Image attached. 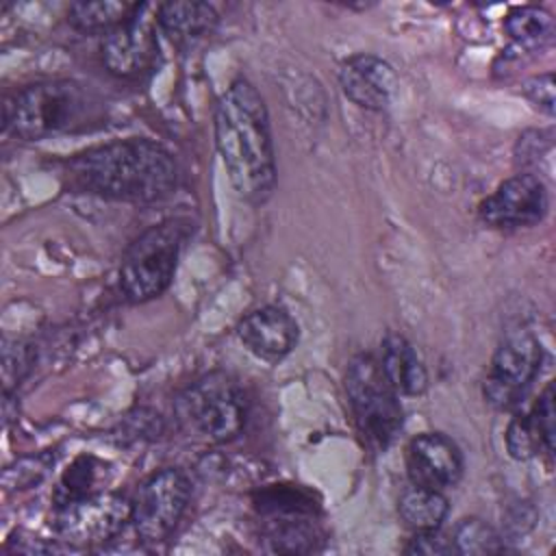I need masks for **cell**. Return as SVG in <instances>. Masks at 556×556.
<instances>
[{
  "label": "cell",
  "instance_id": "e0dca14e",
  "mask_svg": "<svg viewBox=\"0 0 556 556\" xmlns=\"http://www.w3.org/2000/svg\"><path fill=\"white\" fill-rule=\"evenodd\" d=\"M159 30H163L172 43L189 46L202 39L217 24V11L208 2L176 0L163 2L156 11Z\"/></svg>",
  "mask_w": 556,
  "mask_h": 556
},
{
  "label": "cell",
  "instance_id": "5bb4252c",
  "mask_svg": "<svg viewBox=\"0 0 556 556\" xmlns=\"http://www.w3.org/2000/svg\"><path fill=\"white\" fill-rule=\"evenodd\" d=\"M339 85L343 96L356 106L367 111H384L393 102L397 74L384 59L361 52L341 63Z\"/></svg>",
  "mask_w": 556,
  "mask_h": 556
},
{
  "label": "cell",
  "instance_id": "ac0fdd59",
  "mask_svg": "<svg viewBox=\"0 0 556 556\" xmlns=\"http://www.w3.org/2000/svg\"><path fill=\"white\" fill-rule=\"evenodd\" d=\"M450 510L443 491L413 484L397 500V513L404 526L413 532L439 530Z\"/></svg>",
  "mask_w": 556,
  "mask_h": 556
},
{
  "label": "cell",
  "instance_id": "4fadbf2b",
  "mask_svg": "<svg viewBox=\"0 0 556 556\" xmlns=\"http://www.w3.org/2000/svg\"><path fill=\"white\" fill-rule=\"evenodd\" d=\"M463 469L458 445L443 432H421L406 445V473L413 484L445 491L458 484Z\"/></svg>",
  "mask_w": 556,
  "mask_h": 556
},
{
  "label": "cell",
  "instance_id": "ba28073f",
  "mask_svg": "<svg viewBox=\"0 0 556 556\" xmlns=\"http://www.w3.org/2000/svg\"><path fill=\"white\" fill-rule=\"evenodd\" d=\"M543 365L539 339L526 330L508 334L493 352L489 371L482 380V397L495 410L517 408Z\"/></svg>",
  "mask_w": 556,
  "mask_h": 556
},
{
  "label": "cell",
  "instance_id": "4316f807",
  "mask_svg": "<svg viewBox=\"0 0 556 556\" xmlns=\"http://www.w3.org/2000/svg\"><path fill=\"white\" fill-rule=\"evenodd\" d=\"M523 93L543 113L554 115L556 98H554V74L552 72H545V74L528 78L526 85H523Z\"/></svg>",
  "mask_w": 556,
  "mask_h": 556
},
{
  "label": "cell",
  "instance_id": "9c48e42d",
  "mask_svg": "<svg viewBox=\"0 0 556 556\" xmlns=\"http://www.w3.org/2000/svg\"><path fill=\"white\" fill-rule=\"evenodd\" d=\"M191 484L180 469L150 473L130 500V523L143 543L165 541L187 510Z\"/></svg>",
  "mask_w": 556,
  "mask_h": 556
},
{
  "label": "cell",
  "instance_id": "44dd1931",
  "mask_svg": "<svg viewBox=\"0 0 556 556\" xmlns=\"http://www.w3.org/2000/svg\"><path fill=\"white\" fill-rule=\"evenodd\" d=\"M137 2L119 0H98V2H74L67 9V22L80 33L113 30L119 26L135 9Z\"/></svg>",
  "mask_w": 556,
  "mask_h": 556
},
{
  "label": "cell",
  "instance_id": "2e32d148",
  "mask_svg": "<svg viewBox=\"0 0 556 556\" xmlns=\"http://www.w3.org/2000/svg\"><path fill=\"white\" fill-rule=\"evenodd\" d=\"M376 361L397 395L415 397L428 389V371L406 337L389 332L380 343V358Z\"/></svg>",
  "mask_w": 556,
  "mask_h": 556
},
{
  "label": "cell",
  "instance_id": "cb8c5ba5",
  "mask_svg": "<svg viewBox=\"0 0 556 556\" xmlns=\"http://www.w3.org/2000/svg\"><path fill=\"white\" fill-rule=\"evenodd\" d=\"M35 363L33 348L17 339L2 341V389L4 395H11L13 389L22 384V380L30 374Z\"/></svg>",
  "mask_w": 556,
  "mask_h": 556
},
{
  "label": "cell",
  "instance_id": "8fae6325",
  "mask_svg": "<svg viewBox=\"0 0 556 556\" xmlns=\"http://www.w3.org/2000/svg\"><path fill=\"white\" fill-rule=\"evenodd\" d=\"M159 4L137 2L132 13L102 39L100 54L104 67L119 78H137L146 74L159 54Z\"/></svg>",
  "mask_w": 556,
  "mask_h": 556
},
{
  "label": "cell",
  "instance_id": "484cf974",
  "mask_svg": "<svg viewBox=\"0 0 556 556\" xmlns=\"http://www.w3.org/2000/svg\"><path fill=\"white\" fill-rule=\"evenodd\" d=\"M404 552L406 554H424V556H441V554H452L454 543H452V536H445L439 530L415 532V536L406 543Z\"/></svg>",
  "mask_w": 556,
  "mask_h": 556
},
{
  "label": "cell",
  "instance_id": "7c38bea8",
  "mask_svg": "<svg viewBox=\"0 0 556 556\" xmlns=\"http://www.w3.org/2000/svg\"><path fill=\"white\" fill-rule=\"evenodd\" d=\"M549 200L545 182L530 172L515 174L500 182L497 189L486 195L480 206V219L500 230L536 226L547 213Z\"/></svg>",
  "mask_w": 556,
  "mask_h": 556
},
{
  "label": "cell",
  "instance_id": "3957f363",
  "mask_svg": "<svg viewBox=\"0 0 556 556\" xmlns=\"http://www.w3.org/2000/svg\"><path fill=\"white\" fill-rule=\"evenodd\" d=\"M102 119V100L67 78L41 80L15 91L4 104V128L26 141L85 130Z\"/></svg>",
  "mask_w": 556,
  "mask_h": 556
},
{
  "label": "cell",
  "instance_id": "7a4b0ae2",
  "mask_svg": "<svg viewBox=\"0 0 556 556\" xmlns=\"http://www.w3.org/2000/svg\"><path fill=\"white\" fill-rule=\"evenodd\" d=\"M72 189L122 202H156L178 182L167 148L150 139H119L89 148L63 163Z\"/></svg>",
  "mask_w": 556,
  "mask_h": 556
},
{
  "label": "cell",
  "instance_id": "d4e9b609",
  "mask_svg": "<svg viewBox=\"0 0 556 556\" xmlns=\"http://www.w3.org/2000/svg\"><path fill=\"white\" fill-rule=\"evenodd\" d=\"M52 463H54V456H50V454H39V456L22 458L13 467L4 469L2 482H4L7 489H28V486H35V484H39L46 478V473L52 467Z\"/></svg>",
  "mask_w": 556,
  "mask_h": 556
},
{
  "label": "cell",
  "instance_id": "5b68a950",
  "mask_svg": "<svg viewBox=\"0 0 556 556\" xmlns=\"http://www.w3.org/2000/svg\"><path fill=\"white\" fill-rule=\"evenodd\" d=\"M178 421L193 434L226 443L248 421L250 402L243 387L224 371H211L187 384L174 402Z\"/></svg>",
  "mask_w": 556,
  "mask_h": 556
},
{
  "label": "cell",
  "instance_id": "9a60e30c",
  "mask_svg": "<svg viewBox=\"0 0 556 556\" xmlns=\"http://www.w3.org/2000/svg\"><path fill=\"white\" fill-rule=\"evenodd\" d=\"M298 324L280 306L265 304L241 317L237 337L248 352L267 363H278L298 343Z\"/></svg>",
  "mask_w": 556,
  "mask_h": 556
},
{
  "label": "cell",
  "instance_id": "6da1fadb",
  "mask_svg": "<svg viewBox=\"0 0 556 556\" xmlns=\"http://www.w3.org/2000/svg\"><path fill=\"white\" fill-rule=\"evenodd\" d=\"M213 130L235 191L248 202H265L276 187V152L265 100L250 80L237 78L219 96Z\"/></svg>",
  "mask_w": 556,
  "mask_h": 556
},
{
  "label": "cell",
  "instance_id": "30bf717a",
  "mask_svg": "<svg viewBox=\"0 0 556 556\" xmlns=\"http://www.w3.org/2000/svg\"><path fill=\"white\" fill-rule=\"evenodd\" d=\"M130 523V500L119 493L98 491L54 506L52 526L61 541L74 547L102 545Z\"/></svg>",
  "mask_w": 556,
  "mask_h": 556
},
{
  "label": "cell",
  "instance_id": "7402d4cb",
  "mask_svg": "<svg viewBox=\"0 0 556 556\" xmlns=\"http://www.w3.org/2000/svg\"><path fill=\"white\" fill-rule=\"evenodd\" d=\"M504 443H506V452L510 458L515 460H530L539 454H554V443H549L543 434V430L539 428L534 415L528 410L517 413L506 428L504 434Z\"/></svg>",
  "mask_w": 556,
  "mask_h": 556
},
{
  "label": "cell",
  "instance_id": "52a82bcc",
  "mask_svg": "<svg viewBox=\"0 0 556 556\" xmlns=\"http://www.w3.org/2000/svg\"><path fill=\"white\" fill-rule=\"evenodd\" d=\"M254 508L271 552H313L324 541L319 508L302 486H269L258 493Z\"/></svg>",
  "mask_w": 556,
  "mask_h": 556
},
{
  "label": "cell",
  "instance_id": "8992f818",
  "mask_svg": "<svg viewBox=\"0 0 556 556\" xmlns=\"http://www.w3.org/2000/svg\"><path fill=\"white\" fill-rule=\"evenodd\" d=\"M345 395L365 443L384 450L402 430L404 415L397 391L387 382L371 354H356L345 369Z\"/></svg>",
  "mask_w": 556,
  "mask_h": 556
},
{
  "label": "cell",
  "instance_id": "277c9868",
  "mask_svg": "<svg viewBox=\"0 0 556 556\" xmlns=\"http://www.w3.org/2000/svg\"><path fill=\"white\" fill-rule=\"evenodd\" d=\"M187 235L189 222L176 217L150 226L130 243L119 263V289L128 302H150L167 291Z\"/></svg>",
  "mask_w": 556,
  "mask_h": 556
},
{
  "label": "cell",
  "instance_id": "ffe728a7",
  "mask_svg": "<svg viewBox=\"0 0 556 556\" xmlns=\"http://www.w3.org/2000/svg\"><path fill=\"white\" fill-rule=\"evenodd\" d=\"M104 473H106L104 463H100L93 456H78L65 469L61 480L56 482V489L52 493L54 506H61V504H67L72 500H78V497L102 491L100 484L106 480Z\"/></svg>",
  "mask_w": 556,
  "mask_h": 556
},
{
  "label": "cell",
  "instance_id": "603a6c76",
  "mask_svg": "<svg viewBox=\"0 0 556 556\" xmlns=\"http://www.w3.org/2000/svg\"><path fill=\"white\" fill-rule=\"evenodd\" d=\"M452 543L458 554H493L502 549L500 534L478 517L458 521L452 532Z\"/></svg>",
  "mask_w": 556,
  "mask_h": 556
},
{
  "label": "cell",
  "instance_id": "d6986e66",
  "mask_svg": "<svg viewBox=\"0 0 556 556\" xmlns=\"http://www.w3.org/2000/svg\"><path fill=\"white\" fill-rule=\"evenodd\" d=\"M506 35L526 50H543L552 43L556 26L554 17L541 7H515L504 17Z\"/></svg>",
  "mask_w": 556,
  "mask_h": 556
}]
</instances>
